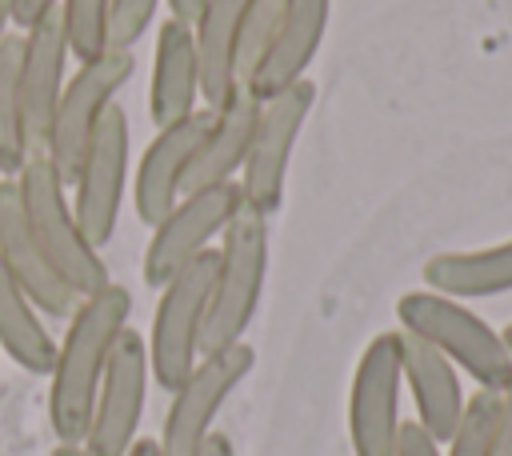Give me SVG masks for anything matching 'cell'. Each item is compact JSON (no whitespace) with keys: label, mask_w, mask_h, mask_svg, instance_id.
Masks as SVG:
<instances>
[{"label":"cell","mask_w":512,"mask_h":456,"mask_svg":"<svg viewBox=\"0 0 512 456\" xmlns=\"http://www.w3.org/2000/svg\"><path fill=\"white\" fill-rule=\"evenodd\" d=\"M0 352L12 356L32 376H48L56 360V340L48 336L44 312L28 300V292L16 284L4 260H0Z\"/></svg>","instance_id":"22"},{"label":"cell","mask_w":512,"mask_h":456,"mask_svg":"<svg viewBox=\"0 0 512 456\" xmlns=\"http://www.w3.org/2000/svg\"><path fill=\"white\" fill-rule=\"evenodd\" d=\"M500 336H504V344H508V356H512V324H508V328H500Z\"/></svg>","instance_id":"36"},{"label":"cell","mask_w":512,"mask_h":456,"mask_svg":"<svg viewBox=\"0 0 512 456\" xmlns=\"http://www.w3.org/2000/svg\"><path fill=\"white\" fill-rule=\"evenodd\" d=\"M0 260L44 316L68 320L72 308L80 304V296L56 276V268L36 248V240L28 232V220H24V208H20L16 180H0Z\"/></svg>","instance_id":"17"},{"label":"cell","mask_w":512,"mask_h":456,"mask_svg":"<svg viewBox=\"0 0 512 456\" xmlns=\"http://www.w3.org/2000/svg\"><path fill=\"white\" fill-rule=\"evenodd\" d=\"M196 456H236V448H232V440H228L224 432L212 428V432L204 436V444L196 448Z\"/></svg>","instance_id":"31"},{"label":"cell","mask_w":512,"mask_h":456,"mask_svg":"<svg viewBox=\"0 0 512 456\" xmlns=\"http://www.w3.org/2000/svg\"><path fill=\"white\" fill-rule=\"evenodd\" d=\"M60 0H8V12H12V28L24 32L28 24H36L44 12H52Z\"/></svg>","instance_id":"30"},{"label":"cell","mask_w":512,"mask_h":456,"mask_svg":"<svg viewBox=\"0 0 512 456\" xmlns=\"http://www.w3.org/2000/svg\"><path fill=\"white\" fill-rule=\"evenodd\" d=\"M72 216L80 224V232L104 248L112 236H116V220H120V204H124V192H128V116L120 104H112L88 148H84V160L72 176Z\"/></svg>","instance_id":"12"},{"label":"cell","mask_w":512,"mask_h":456,"mask_svg":"<svg viewBox=\"0 0 512 456\" xmlns=\"http://www.w3.org/2000/svg\"><path fill=\"white\" fill-rule=\"evenodd\" d=\"M56 12H60V24H64V40H68L72 60L88 64V60H96L112 48V40H108L112 0H60Z\"/></svg>","instance_id":"24"},{"label":"cell","mask_w":512,"mask_h":456,"mask_svg":"<svg viewBox=\"0 0 512 456\" xmlns=\"http://www.w3.org/2000/svg\"><path fill=\"white\" fill-rule=\"evenodd\" d=\"M492 456H512V384L500 392V412H496V440Z\"/></svg>","instance_id":"29"},{"label":"cell","mask_w":512,"mask_h":456,"mask_svg":"<svg viewBox=\"0 0 512 456\" xmlns=\"http://www.w3.org/2000/svg\"><path fill=\"white\" fill-rule=\"evenodd\" d=\"M132 72H136L132 48H108L104 56L80 64L72 80H64V92L56 100L48 140H44V156L52 160L64 184H72L100 116L116 104V92L128 84Z\"/></svg>","instance_id":"6"},{"label":"cell","mask_w":512,"mask_h":456,"mask_svg":"<svg viewBox=\"0 0 512 456\" xmlns=\"http://www.w3.org/2000/svg\"><path fill=\"white\" fill-rule=\"evenodd\" d=\"M156 8L160 0H112V28H108L112 48H136L152 28Z\"/></svg>","instance_id":"27"},{"label":"cell","mask_w":512,"mask_h":456,"mask_svg":"<svg viewBox=\"0 0 512 456\" xmlns=\"http://www.w3.org/2000/svg\"><path fill=\"white\" fill-rule=\"evenodd\" d=\"M280 8L284 0H252L248 12H244V24H240V52H236V64H240V80L248 76V68L260 60V52L268 48L272 32H276V20H280Z\"/></svg>","instance_id":"26"},{"label":"cell","mask_w":512,"mask_h":456,"mask_svg":"<svg viewBox=\"0 0 512 456\" xmlns=\"http://www.w3.org/2000/svg\"><path fill=\"white\" fill-rule=\"evenodd\" d=\"M312 104H316V84L312 80H300V84H292L280 96L260 104L256 132H252V144H248V156H244V168H240L236 184H240L244 204L256 208L260 216H268V220L284 204L288 160H292V148L304 132V120H308Z\"/></svg>","instance_id":"7"},{"label":"cell","mask_w":512,"mask_h":456,"mask_svg":"<svg viewBox=\"0 0 512 456\" xmlns=\"http://www.w3.org/2000/svg\"><path fill=\"white\" fill-rule=\"evenodd\" d=\"M164 4H168V16L172 20H184V24H192L196 12L204 8V0H164Z\"/></svg>","instance_id":"32"},{"label":"cell","mask_w":512,"mask_h":456,"mask_svg":"<svg viewBox=\"0 0 512 456\" xmlns=\"http://www.w3.org/2000/svg\"><path fill=\"white\" fill-rule=\"evenodd\" d=\"M212 280H216V248L200 252L160 288L148 332V364H152V384H160L164 392H172L204 356L200 340H204Z\"/></svg>","instance_id":"5"},{"label":"cell","mask_w":512,"mask_h":456,"mask_svg":"<svg viewBox=\"0 0 512 456\" xmlns=\"http://www.w3.org/2000/svg\"><path fill=\"white\" fill-rule=\"evenodd\" d=\"M196 100H200V64H196L192 24L168 16V20L156 24L148 116H152L156 128H164V124H176V120L192 116Z\"/></svg>","instance_id":"19"},{"label":"cell","mask_w":512,"mask_h":456,"mask_svg":"<svg viewBox=\"0 0 512 456\" xmlns=\"http://www.w3.org/2000/svg\"><path fill=\"white\" fill-rule=\"evenodd\" d=\"M396 320H400V332L432 344L476 388L504 392L512 384V356L504 336L484 316H476L464 300L440 296L432 288H416L396 300Z\"/></svg>","instance_id":"3"},{"label":"cell","mask_w":512,"mask_h":456,"mask_svg":"<svg viewBox=\"0 0 512 456\" xmlns=\"http://www.w3.org/2000/svg\"><path fill=\"white\" fill-rule=\"evenodd\" d=\"M256 116H260V100H252L244 88H236L220 108H208V124L188 156L180 196L196 188L232 184L240 176L252 132H256Z\"/></svg>","instance_id":"14"},{"label":"cell","mask_w":512,"mask_h":456,"mask_svg":"<svg viewBox=\"0 0 512 456\" xmlns=\"http://www.w3.org/2000/svg\"><path fill=\"white\" fill-rule=\"evenodd\" d=\"M424 284L452 300H484L512 292V240L464 248V252H436L420 268Z\"/></svg>","instance_id":"21"},{"label":"cell","mask_w":512,"mask_h":456,"mask_svg":"<svg viewBox=\"0 0 512 456\" xmlns=\"http://www.w3.org/2000/svg\"><path fill=\"white\" fill-rule=\"evenodd\" d=\"M392 456H444V452L416 420H400V436H396V452Z\"/></svg>","instance_id":"28"},{"label":"cell","mask_w":512,"mask_h":456,"mask_svg":"<svg viewBox=\"0 0 512 456\" xmlns=\"http://www.w3.org/2000/svg\"><path fill=\"white\" fill-rule=\"evenodd\" d=\"M328 16H332V0H284L272 40L260 52V60L248 68L240 88L264 104V100L280 96L284 88L308 80V64L316 60V52L324 44Z\"/></svg>","instance_id":"13"},{"label":"cell","mask_w":512,"mask_h":456,"mask_svg":"<svg viewBox=\"0 0 512 456\" xmlns=\"http://www.w3.org/2000/svg\"><path fill=\"white\" fill-rule=\"evenodd\" d=\"M268 248H272V220L260 216L256 208L240 204V212L228 220L220 248H216V280L208 296V316H204V352L240 344L260 296H264V276H268Z\"/></svg>","instance_id":"4"},{"label":"cell","mask_w":512,"mask_h":456,"mask_svg":"<svg viewBox=\"0 0 512 456\" xmlns=\"http://www.w3.org/2000/svg\"><path fill=\"white\" fill-rule=\"evenodd\" d=\"M48 456H88V452H84L80 444H56V448H52Z\"/></svg>","instance_id":"35"},{"label":"cell","mask_w":512,"mask_h":456,"mask_svg":"<svg viewBox=\"0 0 512 456\" xmlns=\"http://www.w3.org/2000/svg\"><path fill=\"white\" fill-rule=\"evenodd\" d=\"M128 456H164V452H160V444L152 436H136V444L128 448Z\"/></svg>","instance_id":"33"},{"label":"cell","mask_w":512,"mask_h":456,"mask_svg":"<svg viewBox=\"0 0 512 456\" xmlns=\"http://www.w3.org/2000/svg\"><path fill=\"white\" fill-rule=\"evenodd\" d=\"M244 196H240V184H216V188H196V192H184L160 224H152V236L144 244V260H140V272H144V284L148 288H164L184 264H192L200 252L212 248L216 236H224L228 220L240 212Z\"/></svg>","instance_id":"9"},{"label":"cell","mask_w":512,"mask_h":456,"mask_svg":"<svg viewBox=\"0 0 512 456\" xmlns=\"http://www.w3.org/2000/svg\"><path fill=\"white\" fill-rule=\"evenodd\" d=\"M400 360H404V388L416 408V424L444 444L464 412V380L452 360H444L432 344L400 332Z\"/></svg>","instance_id":"18"},{"label":"cell","mask_w":512,"mask_h":456,"mask_svg":"<svg viewBox=\"0 0 512 456\" xmlns=\"http://www.w3.org/2000/svg\"><path fill=\"white\" fill-rule=\"evenodd\" d=\"M252 0H204V8L192 20L196 40V64H200V100L208 108H220L240 88V24Z\"/></svg>","instance_id":"20"},{"label":"cell","mask_w":512,"mask_h":456,"mask_svg":"<svg viewBox=\"0 0 512 456\" xmlns=\"http://www.w3.org/2000/svg\"><path fill=\"white\" fill-rule=\"evenodd\" d=\"M12 180H16V192H20L28 232L36 240V248L44 252V260L56 268V276L80 300L100 292L104 284H112L100 248L80 232V224L72 216V204H68V184L60 180V172L52 168L44 148H36Z\"/></svg>","instance_id":"2"},{"label":"cell","mask_w":512,"mask_h":456,"mask_svg":"<svg viewBox=\"0 0 512 456\" xmlns=\"http://www.w3.org/2000/svg\"><path fill=\"white\" fill-rule=\"evenodd\" d=\"M256 352L248 340L204 352L196 360V368L168 392L172 404L164 412V428H160V452L164 456H196V448L204 444V436L212 432L224 400L240 388V380L252 372Z\"/></svg>","instance_id":"8"},{"label":"cell","mask_w":512,"mask_h":456,"mask_svg":"<svg viewBox=\"0 0 512 456\" xmlns=\"http://www.w3.org/2000/svg\"><path fill=\"white\" fill-rule=\"evenodd\" d=\"M400 388H404V360H400V328L380 332L356 360L352 388H348V440L356 456H392L400 436Z\"/></svg>","instance_id":"11"},{"label":"cell","mask_w":512,"mask_h":456,"mask_svg":"<svg viewBox=\"0 0 512 456\" xmlns=\"http://www.w3.org/2000/svg\"><path fill=\"white\" fill-rule=\"evenodd\" d=\"M128 316L132 292L116 280L72 308L68 332L56 344V360L48 372V424L60 444H84L100 376L108 368L116 336L128 328Z\"/></svg>","instance_id":"1"},{"label":"cell","mask_w":512,"mask_h":456,"mask_svg":"<svg viewBox=\"0 0 512 456\" xmlns=\"http://www.w3.org/2000/svg\"><path fill=\"white\" fill-rule=\"evenodd\" d=\"M152 384V364H148V340L136 328H124L112 344L108 368L96 388L92 420L84 432V452L88 456H128V448L140 436V416Z\"/></svg>","instance_id":"10"},{"label":"cell","mask_w":512,"mask_h":456,"mask_svg":"<svg viewBox=\"0 0 512 456\" xmlns=\"http://www.w3.org/2000/svg\"><path fill=\"white\" fill-rule=\"evenodd\" d=\"M204 124H208V108H196L192 116L156 128V136L148 140V148L136 164V180H132V208L144 228L160 224L164 212L180 200L184 168H188V156H192Z\"/></svg>","instance_id":"15"},{"label":"cell","mask_w":512,"mask_h":456,"mask_svg":"<svg viewBox=\"0 0 512 456\" xmlns=\"http://www.w3.org/2000/svg\"><path fill=\"white\" fill-rule=\"evenodd\" d=\"M24 52H20V100H24V124H28V140L32 148H44L48 140V124L56 112V100L64 92V68H68V40H64V24L60 12H44L36 24H28L24 32Z\"/></svg>","instance_id":"16"},{"label":"cell","mask_w":512,"mask_h":456,"mask_svg":"<svg viewBox=\"0 0 512 456\" xmlns=\"http://www.w3.org/2000/svg\"><path fill=\"white\" fill-rule=\"evenodd\" d=\"M496 412H500V392L476 388L464 400V412L452 428V436L444 440L448 452L444 456H492V440H496Z\"/></svg>","instance_id":"25"},{"label":"cell","mask_w":512,"mask_h":456,"mask_svg":"<svg viewBox=\"0 0 512 456\" xmlns=\"http://www.w3.org/2000/svg\"><path fill=\"white\" fill-rule=\"evenodd\" d=\"M12 32V12H8V0H0V40Z\"/></svg>","instance_id":"34"},{"label":"cell","mask_w":512,"mask_h":456,"mask_svg":"<svg viewBox=\"0 0 512 456\" xmlns=\"http://www.w3.org/2000/svg\"><path fill=\"white\" fill-rule=\"evenodd\" d=\"M20 52H24V36L8 32L0 40V172L8 180L36 152L32 140H28L24 100H20Z\"/></svg>","instance_id":"23"}]
</instances>
